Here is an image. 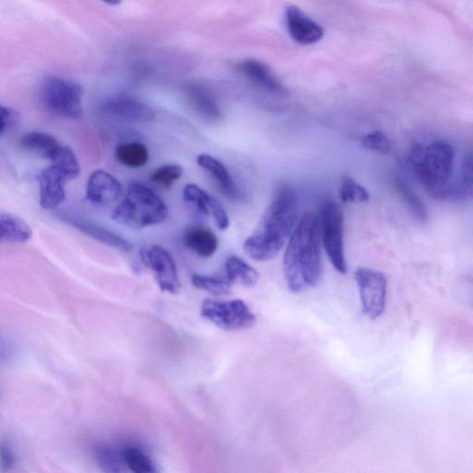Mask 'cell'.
<instances>
[{
  "mask_svg": "<svg viewBox=\"0 0 473 473\" xmlns=\"http://www.w3.org/2000/svg\"><path fill=\"white\" fill-rule=\"evenodd\" d=\"M354 278L360 290L362 313L370 320H377L387 307V277L378 270L360 267Z\"/></svg>",
  "mask_w": 473,
  "mask_h": 473,
  "instance_id": "8",
  "label": "cell"
},
{
  "mask_svg": "<svg viewBox=\"0 0 473 473\" xmlns=\"http://www.w3.org/2000/svg\"><path fill=\"white\" fill-rule=\"evenodd\" d=\"M394 184L402 201L406 204L414 218L421 223H424L429 219V213L424 201L414 191V189L400 177L396 176Z\"/></svg>",
  "mask_w": 473,
  "mask_h": 473,
  "instance_id": "23",
  "label": "cell"
},
{
  "mask_svg": "<svg viewBox=\"0 0 473 473\" xmlns=\"http://www.w3.org/2000/svg\"><path fill=\"white\" fill-rule=\"evenodd\" d=\"M322 243L337 272L346 274L348 265L344 252V216L334 201H327L320 214Z\"/></svg>",
  "mask_w": 473,
  "mask_h": 473,
  "instance_id": "6",
  "label": "cell"
},
{
  "mask_svg": "<svg viewBox=\"0 0 473 473\" xmlns=\"http://www.w3.org/2000/svg\"><path fill=\"white\" fill-rule=\"evenodd\" d=\"M101 112L106 116L123 121H150L156 117L155 111L141 100L128 95H119L105 101Z\"/></svg>",
  "mask_w": 473,
  "mask_h": 473,
  "instance_id": "11",
  "label": "cell"
},
{
  "mask_svg": "<svg viewBox=\"0 0 473 473\" xmlns=\"http://www.w3.org/2000/svg\"><path fill=\"white\" fill-rule=\"evenodd\" d=\"M197 164L207 171L218 183L220 191L231 200H241L242 193L222 162L208 154L199 155Z\"/></svg>",
  "mask_w": 473,
  "mask_h": 473,
  "instance_id": "18",
  "label": "cell"
},
{
  "mask_svg": "<svg viewBox=\"0 0 473 473\" xmlns=\"http://www.w3.org/2000/svg\"><path fill=\"white\" fill-rule=\"evenodd\" d=\"M53 165L58 168L67 182L77 179L81 174V167L77 157L69 147H61Z\"/></svg>",
  "mask_w": 473,
  "mask_h": 473,
  "instance_id": "28",
  "label": "cell"
},
{
  "mask_svg": "<svg viewBox=\"0 0 473 473\" xmlns=\"http://www.w3.org/2000/svg\"><path fill=\"white\" fill-rule=\"evenodd\" d=\"M120 183L112 174L98 170L94 172L86 185V198L96 206H108L122 194Z\"/></svg>",
  "mask_w": 473,
  "mask_h": 473,
  "instance_id": "14",
  "label": "cell"
},
{
  "mask_svg": "<svg viewBox=\"0 0 473 473\" xmlns=\"http://www.w3.org/2000/svg\"><path fill=\"white\" fill-rule=\"evenodd\" d=\"M32 236L29 224L22 218L3 213L0 216V240L5 243L24 244Z\"/></svg>",
  "mask_w": 473,
  "mask_h": 473,
  "instance_id": "21",
  "label": "cell"
},
{
  "mask_svg": "<svg viewBox=\"0 0 473 473\" xmlns=\"http://www.w3.org/2000/svg\"><path fill=\"white\" fill-rule=\"evenodd\" d=\"M285 16L288 31L295 42L301 45H313L324 38V28L299 7L289 6Z\"/></svg>",
  "mask_w": 473,
  "mask_h": 473,
  "instance_id": "13",
  "label": "cell"
},
{
  "mask_svg": "<svg viewBox=\"0 0 473 473\" xmlns=\"http://www.w3.org/2000/svg\"><path fill=\"white\" fill-rule=\"evenodd\" d=\"M183 174V168L180 165L167 164L156 168L150 176L151 182L170 189Z\"/></svg>",
  "mask_w": 473,
  "mask_h": 473,
  "instance_id": "29",
  "label": "cell"
},
{
  "mask_svg": "<svg viewBox=\"0 0 473 473\" xmlns=\"http://www.w3.org/2000/svg\"><path fill=\"white\" fill-rule=\"evenodd\" d=\"M97 464L104 473H129L123 451L110 446H99L94 451Z\"/></svg>",
  "mask_w": 473,
  "mask_h": 473,
  "instance_id": "24",
  "label": "cell"
},
{
  "mask_svg": "<svg viewBox=\"0 0 473 473\" xmlns=\"http://www.w3.org/2000/svg\"><path fill=\"white\" fill-rule=\"evenodd\" d=\"M236 72L247 76L254 83L269 91L281 92L284 86L272 69L257 59H246L235 66Z\"/></svg>",
  "mask_w": 473,
  "mask_h": 473,
  "instance_id": "19",
  "label": "cell"
},
{
  "mask_svg": "<svg viewBox=\"0 0 473 473\" xmlns=\"http://www.w3.org/2000/svg\"><path fill=\"white\" fill-rule=\"evenodd\" d=\"M361 143L365 149L383 155L388 154L391 150L390 139L380 130L366 134Z\"/></svg>",
  "mask_w": 473,
  "mask_h": 473,
  "instance_id": "31",
  "label": "cell"
},
{
  "mask_svg": "<svg viewBox=\"0 0 473 473\" xmlns=\"http://www.w3.org/2000/svg\"><path fill=\"white\" fill-rule=\"evenodd\" d=\"M225 277L231 284L251 288L258 283L257 270L238 256L232 255L225 263Z\"/></svg>",
  "mask_w": 473,
  "mask_h": 473,
  "instance_id": "22",
  "label": "cell"
},
{
  "mask_svg": "<svg viewBox=\"0 0 473 473\" xmlns=\"http://www.w3.org/2000/svg\"><path fill=\"white\" fill-rule=\"evenodd\" d=\"M40 206L51 210L60 206L65 199V183L67 182L55 165L44 168L39 175Z\"/></svg>",
  "mask_w": 473,
  "mask_h": 473,
  "instance_id": "15",
  "label": "cell"
},
{
  "mask_svg": "<svg viewBox=\"0 0 473 473\" xmlns=\"http://www.w3.org/2000/svg\"><path fill=\"white\" fill-rule=\"evenodd\" d=\"M84 89L76 83L58 77H49L42 85L40 101L53 115L80 119L84 116Z\"/></svg>",
  "mask_w": 473,
  "mask_h": 473,
  "instance_id": "5",
  "label": "cell"
},
{
  "mask_svg": "<svg viewBox=\"0 0 473 473\" xmlns=\"http://www.w3.org/2000/svg\"><path fill=\"white\" fill-rule=\"evenodd\" d=\"M187 204L199 215L211 217L220 230L229 227L228 215L221 202L196 184H187L183 189Z\"/></svg>",
  "mask_w": 473,
  "mask_h": 473,
  "instance_id": "10",
  "label": "cell"
},
{
  "mask_svg": "<svg viewBox=\"0 0 473 473\" xmlns=\"http://www.w3.org/2000/svg\"><path fill=\"white\" fill-rule=\"evenodd\" d=\"M455 150L443 140L427 145L417 144L409 154L412 171L427 193L434 199L460 198L462 193L452 185Z\"/></svg>",
  "mask_w": 473,
  "mask_h": 473,
  "instance_id": "3",
  "label": "cell"
},
{
  "mask_svg": "<svg viewBox=\"0 0 473 473\" xmlns=\"http://www.w3.org/2000/svg\"><path fill=\"white\" fill-rule=\"evenodd\" d=\"M116 158L123 165L138 168L147 165L149 160V151L142 143H126L117 147Z\"/></svg>",
  "mask_w": 473,
  "mask_h": 473,
  "instance_id": "25",
  "label": "cell"
},
{
  "mask_svg": "<svg viewBox=\"0 0 473 473\" xmlns=\"http://www.w3.org/2000/svg\"><path fill=\"white\" fill-rule=\"evenodd\" d=\"M340 194L344 202H364L370 198L367 190L351 177H344Z\"/></svg>",
  "mask_w": 473,
  "mask_h": 473,
  "instance_id": "30",
  "label": "cell"
},
{
  "mask_svg": "<svg viewBox=\"0 0 473 473\" xmlns=\"http://www.w3.org/2000/svg\"><path fill=\"white\" fill-rule=\"evenodd\" d=\"M64 219L67 223H69L101 244L113 247L124 253H130L133 250V246L129 242L113 231L83 219L69 217Z\"/></svg>",
  "mask_w": 473,
  "mask_h": 473,
  "instance_id": "17",
  "label": "cell"
},
{
  "mask_svg": "<svg viewBox=\"0 0 473 473\" xmlns=\"http://www.w3.org/2000/svg\"><path fill=\"white\" fill-rule=\"evenodd\" d=\"M183 92L189 106L201 118L210 122H218L222 119L219 104L210 88L205 85L192 82L183 85Z\"/></svg>",
  "mask_w": 473,
  "mask_h": 473,
  "instance_id": "12",
  "label": "cell"
},
{
  "mask_svg": "<svg viewBox=\"0 0 473 473\" xmlns=\"http://www.w3.org/2000/svg\"><path fill=\"white\" fill-rule=\"evenodd\" d=\"M143 263L150 269L162 292L178 294L182 284L173 255L159 245H147L140 251Z\"/></svg>",
  "mask_w": 473,
  "mask_h": 473,
  "instance_id": "9",
  "label": "cell"
},
{
  "mask_svg": "<svg viewBox=\"0 0 473 473\" xmlns=\"http://www.w3.org/2000/svg\"><path fill=\"white\" fill-rule=\"evenodd\" d=\"M167 216L165 201L151 189L134 183L129 186L112 218L129 228L143 229L164 222Z\"/></svg>",
  "mask_w": 473,
  "mask_h": 473,
  "instance_id": "4",
  "label": "cell"
},
{
  "mask_svg": "<svg viewBox=\"0 0 473 473\" xmlns=\"http://www.w3.org/2000/svg\"><path fill=\"white\" fill-rule=\"evenodd\" d=\"M123 455L129 469L133 473H160L155 461L139 448L127 447Z\"/></svg>",
  "mask_w": 473,
  "mask_h": 473,
  "instance_id": "26",
  "label": "cell"
},
{
  "mask_svg": "<svg viewBox=\"0 0 473 473\" xmlns=\"http://www.w3.org/2000/svg\"><path fill=\"white\" fill-rule=\"evenodd\" d=\"M20 120L21 115L19 112L10 107L2 106L0 108V133L4 135L14 129L19 124Z\"/></svg>",
  "mask_w": 473,
  "mask_h": 473,
  "instance_id": "32",
  "label": "cell"
},
{
  "mask_svg": "<svg viewBox=\"0 0 473 473\" xmlns=\"http://www.w3.org/2000/svg\"><path fill=\"white\" fill-rule=\"evenodd\" d=\"M201 316L226 331L251 328L256 322L247 304L238 299L226 301L206 299L201 304Z\"/></svg>",
  "mask_w": 473,
  "mask_h": 473,
  "instance_id": "7",
  "label": "cell"
},
{
  "mask_svg": "<svg viewBox=\"0 0 473 473\" xmlns=\"http://www.w3.org/2000/svg\"><path fill=\"white\" fill-rule=\"evenodd\" d=\"M320 219L304 214L297 224L286 248L284 276L291 292L317 286L323 275Z\"/></svg>",
  "mask_w": 473,
  "mask_h": 473,
  "instance_id": "1",
  "label": "cell"
},
{
  "mask_svg": "<svg viewBox=\"0 0 473 473\" xmlns=\"http://www.w3.org/2000/svg\"><path fill=\"white\" fill-rule=\"evenodd\" d=\"M185 246L201 258L213 256L219 248L217 235L204 226H190L183 233Z\"/></svg>",
  "mask_w": 473,
  "mask_h": 473,
  "instance_id": "16",
  "label": "cell"
},
{
  "mask_svg": "<svg viewBox=\"0 0 473 473\" xmlns=\"http://www.w3.org/2000/svg\"><path fill=\"white\" fill-rule=\"evenodd\" d=\"M2 457L4 469L12 468L14 463V457L8 448L3 447Z\"/></svg>",
  "mask_w": 473,
  "mask_h": 473,
  "instance_id": "34",
  "label": "cell"
},
{
  "mask_svg": "<svg viewBox=\"0 0 473 473\" xmlns=\"http://www.w3.org/2000/svg\"><path fill=\"white\" fill-rule=\"evenodd\" d=\"M192 284L199 290L209 292L216 297H226L231 294V283L226 277L195 274Z\"/></svg>",
  "mask_w": 473,
  "mask_h": 473,
  "instance_id": "27",
  "label": "cell"
},
{
  "mask_svg": "<svg viewBox=\"0 0 473 473\" xmlns=\"http://www.w3.org/2000/svg\"><path fill=\"white\" fill-rule=\"evenodd\" d=\"M297 219L296 195L290 188L281 187L256 229L246 239L244 245L246 254L258 262L274 259L290 239Z\"/></svg>",
  "mask_w": 473,
  "mask_h": 473,
  "instance_id": "2",
  "label": "cell"
},
{
  "mask_svg": "<svg viewBox=\"0 0 473 473\" xmlns=\"http://www.w3.org/2000/svg\"><path fill=\"white\" fill-rule=\"evenodd\" d=\"M19 145L23 150L51 162L56 160L62 147L52 135L40 131L24 134Z\"/></svg>",
  "mask_w": 473,
  "mask_h": 473,
  "instance_id": "20",
  "label": "cell"
},
{
  "mask_svg": "<svg viewBox=\"0 0 473 473\" xmlns=\"http://www.w3.org/2000/svg\"><path fill=\"white\" fill-rule=\"evenodd\" d=\"M460 187L465 195L473 198V156H468L462 163Z\"/></svg>",
  "mask_w": 473,
  "mask_h": 473,
  "instance_id": "33",
  "label": "cell"
}]
</instances>
